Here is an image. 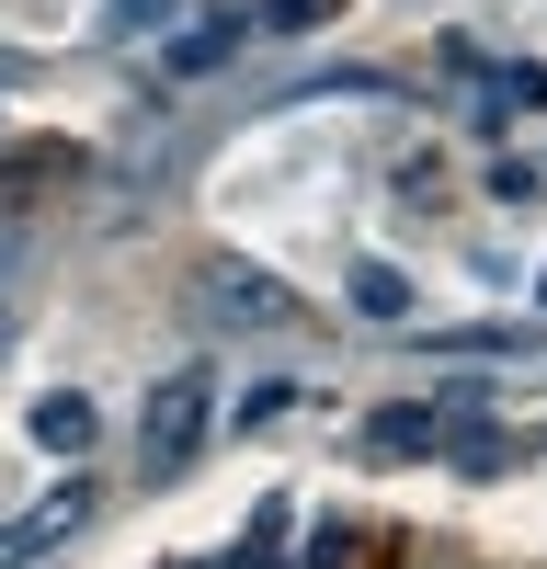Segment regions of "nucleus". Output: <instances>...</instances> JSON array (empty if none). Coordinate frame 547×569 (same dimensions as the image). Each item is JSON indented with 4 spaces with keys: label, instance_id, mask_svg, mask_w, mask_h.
Instances as JSON below:
<instances>
[{
    "label": "nucleus",
    "instance_id": "14",
    "mask_svg": "<svg viewBox=\"0 0 547 569\" xmlns=\"http://www.w3.org/2000/svg\"><path fill=\"white\" fill-rule=\"evenodd\" d=\"M228 569H286V558H274V525H262V536H251L240 558H228Z\"/></svg>",
    "mask_w": 547,
    "mask_h": 569
},
{
    "label": "nucleus",
    "instance_id": "15",
    "mask_svg": "<svg viewBox=\"0 0 547 569\" xmlns=\"http://www.w3.org/2000/svg\"><path fill=\"white\" fill-rule=\"evenodd\" d=\"M536 308H547V273H536Z\"/></svg>",
    "mask_w": 547,
    "mask_h": 569
},
{
    "label": "nucleus",
    "instance_id": "11",
    "mask_svg": "<svg viewBox=\"0 0 547 569\" xmlns=\"http://www.w3.org/2000/svg\"><path fill=\"white\" fill-rule=\"evenodd\" d=\"M490 194H501V206H536V194H547V182H536L525 160H490Z\"/></svg>",
    "mask_w": 547,
    "mask_h": 569
},
{
    "label": "nucleus",
    "instance_id": "7",
    "mask_svg": "<svg viewBox=\"0 0 547 569\" xmlns=\"http://www.w3.org/2000/svg\"><path fill=\"white\" fill-rule=\"evenodd\" d=\"M228 46H240V23H195V34H171V69L195 80V69H217V58H228Z\"/></svg>",
    "mask_w": 547,
    "mask_h": 569
},
{
    "label": "nucleus",
    "instance_id": "6",
    "mask_svg": "<svg viewBox=\"0 0 547 569\" xmlns=\"http://www.w3.org/2000/svg\"><path fill=\"white\" fill-rule=\"evenodd\" d=\"M354 308L365 319H410V273L399 262H354Z\"/></svg>",
    "mask_w": 547,
    "mask_h": 569
},
{
    "label": "nucleus",
    "instance_id": "3",
    "mask_svg": "<svg viewBox=\"0 0 547 569\" xmlns=\"http://www.w3.org/2000/svg\"><path fill=\"white\" fill-rule=\"evenodd\" d=\"M206 319L217 330H274L286 319V284L251 273V262H206Z\"/></svg>",
    "mask_w": 547,
    "mask_h": 569
},
{
    "label": "nucleus",
    "instance_id": "9",
    "mask_svg": "<svg viewBox=\"0 0 547 569\" xmlns=\"http://www.w3.org/2000/svg\"><path fill=\"white\" fill-rule=\"evenodd\" d=\"M434 353H536V330H434Z\"/></svg>",
    "mask_w": 547,
    "mask_h": 569
},
{
    "label": "nucleus",
    "instance_id": "13",
    "mask_svg": "<svg viewBox=\"0 0 547 569\" xmlns=\"http://www.w3.org/2000/svg\"><path fill=\"white\" fill-rule=\"evenodd\" d=\"M342 558H354V536H342V525H319V536H308V569H342Z\"/></svg>",
    "mask_w": 547,
    "mask_h": 569
},
{
    "label": "nucleus",
    "instance_id": "2",
    "mask_svg": "<svg viewBox=\"0 0 547 569\" xmlns=\"http://www.w3.org/2000/svg\"><path fill=\"white\" fill-rule=\"evenodd\" d=\"M80 525H91V479H58V490H46V501L23 512V525H0V569H34V558H58Z\"/></svg>",
    "mask_w": 547,
    "mask_h": 569
},
{
    "label": "nucleus",
    "instance_id": "10",
    "mask_svg": "<svg viewBox=\"0 0 547 569\" xmlns=\"http://www.w3.org/2000/svg\"><path fill=\"white\" fill-rule=\"evenodd\" d=\"M342 0H262V34H319Z\"/></svg>",
    "mask_w": 547,
    "mask_h": 569
},
{
    "label": "nucleus",
    "instance_id": "4",
    "mask_svg": "<svg viewBox=\"0 0 547 569\" xmlns=\"http://www.w3.org/2000/svg\"><path fill=\"white\" fill-rule=\"evenodd\" d=\"M91 433H103V410H91L80 388H46V399H34V445H46V456H91Z\"/></svg>",
    "mask_w": 547,
    "mask_h": 569
},
{
    "label": "nucleus",
    "instance_id": "1",
    "mask_svg": "<svg viewBox=\"0 0 547 569\" xmlns=\"http://www.w3.org/2000/svg\"><path fill=\"white\" fill-rule=\"evenodd\" d=\"M206 421H217V376H206V365L160 376V388H149V410H137V456H149V479H182V467H195Z\"/></svg>",
    "mask_w": 547,
    "mask_h": 569
},
{
    "label": "nucleus",
    "instance_id": "5",
    "mask_svg": "<svg viewBox=\"0 0 547 569\" xmlns=\"http://www.w3.org/2000/svg\"><path fill=\"white\" fill-rule=\"evenodd\" d=\"M365 445H377V456H434V445H445V410H377V421H365Z\"/></svg>",
    "mask_w": 547,
    "mask_h": 569
},
{
    "label": "nucleus",
    "instance_id": "12",
    "mask_svg": "<svg viewBox=\"0 0 547 569\" xmlns=\"http://www.w3.org/2000/svg\"><path fill=\"white\" fill-rule=\"evenodd\" d=\"M149 23H171V0H115L103 12V34H149Z\"/></svg>",
    "mask_w": 547,
    "mask_h": 569
},
{
    "label": "nucleus",
    "instance_id": "8",
    "mask_svg": "<svg viewBox=\"0 0 547 569\" xmlns=\"http://www.w3.org/2000/svg\"><path fill=\"white\" fill-rule=\"evenodd\" d=\"M490 103H501V114H536V103H547V69H536V58L490 69Z\"/></svg>",
    "mask_w": 547,
    "mask_h": 569
}]
</instances>
